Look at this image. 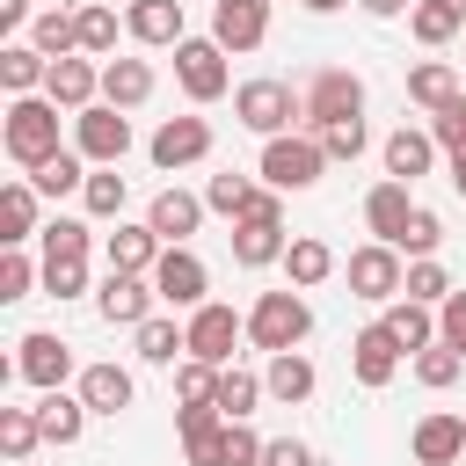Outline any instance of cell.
Returning <instances> with one entry per match:
<instances>
[{"instance_id":"8fae6325","label":"cell","mask_w":466,"mask_h":466,"mask_svg":"<svg viewBox=\"0 0 466 466\" xmlns=\"http://www.w3.org/2000/svg\"><path fill=\"white\" fill-rule=\"evenodd\" d=\"M153 277H124V269H109L102 277V291H95V306H102V320L109 328H138V320H153Z\"/></svg>"},{"instance_id":"d590c367","label":"cell","mask_w":466,"mask_h":466,"mask_svg":"<svg viewBox=\"0 0 466 466\" xmlns=\"http://www.w3.org/2000/svg\"><path fill=\"white\" fill-rule=\"evenodd\" d=\"M36 444H44L36 408H0V451H7L15 466H29V459H36Z\"/></svg>"},{"instance_id":"836d02e7","label":"cell","mask_w":466,"mask_h":466,"mask_svg":"<svg viewBox=\"0 0 466 466\" xmlns=\"http://www.w3.org/2000/svg\"><path fill=\"white\" fill-rule=\"evenodd\" d=\"M386 328H393L400 350H430V342H437V320H430L422 299H393V306H386Z\"/></svg>"},{"instance_id":"f546056e","label":"cell","mask_w":466,"mask_h":466,"mask_svg":"<svg viewBox=\"0 0 466 466\" xmlns=\"http://www.w3.org/2000/svg\"><path fill=\"white\" fill-rule=\"evenodd\" d=\"M80 422H87V400H73V393H58V386L36 400V430H44V444H73Z\"/></svg>"},{"instance_id":"4316f807","label":"cell","mask_w":466,"mask_h":466,"mask_svg":"<svg viewBox=\"0 0 466 466\" xmlns=\"http://www.w3.org/2000/svg\"><path fill=\"white\" fill-rule=\"evenodd\" d=\"M408 102H422L430 116H437V109H451V102H459V73H451L444 58H422V66L408 73Z\"/></svg>"},{"instance_id":"f907efd6","label":"cell","mask_w":466,"mask_h":466,"mask_svg":"<svg viewBox=\"0 0 466 466\" xmlns=\"http://www.w3.org/2000/svg\"><path fill=\"white\" fill-rule=\"evenodd\" d=\"M437 342H451V350H466V291H451V299L437 306Z\"/></svg>"},{"instance_id":"d4e9b609","label":"cell","mask_w":466,"mask_h":466,"mask_svg":"<svg viewBox=\"0 0 466 466\" xmlns=\"http://www.w3.org/2000/svg\"><path fill=\"white\" fill-rule=\"evenodd\" d=\"M430 160H437V138H430V131H408V124H400V131L386 138V175H393V182L430 175Z\"/></svg>"},{"instance_id":"277c9868","label":"cell","mask_w":466,"mask_h":466,"mask_svg":"<svg viewBox=\"0 0 466 466\" xmlns=\"http://www.w3.org/2000/svg\"><path fill=\"white\" fill-rule=\"evenodd\" d=\"M320 167H328V146H320V138H299V131L262 138V175H269V189H313Z\"/></svg>"},{"instance_id":"484cf974","label":"cell","mask_w":466,"mask_h":466,"mask_svg":"<svg viewBox=\"0 0 466 466\" xmlns=\"http://www.w3.org/2000/svg\"><path fill=\"white\" fill-rule=\"evenodd\" d=\"M36 197H44L36 182H7V189H0V240H7V248H22L29 233H44V226H36Z\"/></svg>"},{"instance_id":"74e56055","label":"cell","mask_w":466,"mask_h":466,"mask_svg":"<svg viewBox=\"0 0 466 466\" xmlns=\"http://www.w3.org/2000/svg\"><path fill=\"white\" fill-rule=\"evenodd\" d=\"M87 153H51L44 167H29V182L44 189V197H66V189H87V167H80Z\"/></svg>"},{"instance_id":"30bf717a","label":"cell","mask_w":466,"mask_h":466,"mask_svg":"<svg viewBox=\"0 0 466 466\" xmlns=\"http://www.w3.org/2000/svg\"><path fill=\"white\" fill-rule=\"evenodd\" d=\"M204 284H211V269L189 255V240H182V248H160V262H153V291H160L167 306H204Z\"/></svg>"},{"instance_id":"5b68a950","label":"cell","mask_w":466,"mask_h":466,"mask_svg":"<svg viewBox=\"0 0 466 466\" xmlns=\"http://www.w3.org/2000/svg\"><path fill=\"white\" fill-rule=\"evenodd\" d=\"M175 80L189 102H218L226 95V44L218 36H182L175 44Z\"/></svg>"},{"instance_id":"11a10c76","label":"cell","mask_w":466,"mask_h":466,"mask_svg":"<svg viewBox=\"0 0 466 466\" xmlns=\"http://www.w3.org/2000/svg\"><path fill=\"white\" fill-rule=\"evenodd\" d=\"M364 15H408V0H364Z\"/></svg>"},{"instance_id":"91938a15","label":"cell","mask_w":466,"mask_h":466,"mask_svg":"<svg viewBox=\"0 0 466 466\" xmlns=\"http://www.w3.org/2000/svg\"><path fill=\"white\" fill-rule=\"evenodd\" d=\"M459 109H466V95H459Z\"/></svg>"},{"instance_id":"9a60e30c","label":"cell","mask_w":466,"mask_h":466,"mask_svg":"<svg viewBox=\"0 0 466 466\" xmlns=\"http://www.w3.org/2000/svg\"><path fill=\"white\" fill-rule=\"evenodd\" d=\"M211 36L226 51H255L269 36V0H218L211 7Z\"/></svg>"},{"instance_id":"b9f144b4","label":"cell","mask_w":466,"mask_h":466,"mask_svg":"<svg viewBox=\"0 0 466 466\" xmlns=\"http://www.w3.org/2000/svg\"><path fill=\"white\" fill-rule=\"evenodd\" d=\"M459 364H466V350H451V342L415 350V379H422V386H451V379H459Z\"/></svg>"},{"instance_id":"ffe728a7","label":"cell","mask_w":466,"mask_h":466,"mask_svg":"<svg viewBox=\"0 0 466 466\" xmlns=\"http://www.w3.org/2000/svg\"><path fill=\"white\" fill-rule=\"evenodd\" d=\"M124 29L138 36V44H182V0H131L124 7Z\"/></svg>"},{"instance_id":"60d3db41","label":"cell","mask_w":466,"mask_h":466,"mask_svg":"<svg viewBox=\"0 0 466 466\" xmlns=\"http://www.w3.org/2000/svg\"><path fill=\"white\" fill-rule=\"evenodd\" d=\"M80 51H87V58H109V51H116V7H102V0L80 7Z\"/></svg>"},{"instance_id":"f35d334b","label":"cell","mask_w":466,"mask_h":466,"mask_svg":"<svg viewBox=\"0 0 466 466\" xmlns=\"http://www.w3.org/2000/svg\"><path fill=\"white\" fill-rule=\"evenodd\" d=\"M87 240H95V233H87L80 218H51V226H44V262H87Z\"/></svg>"},{"instance_id":"7a4b0ae2","label":"cell","mask_w":466,"mask_h":466,"mask_svg":"<svg viewBox=\"0 0 466 466\" xmlns=\"http://www.w3.org/2000/svg\"><path fill=\"white\" fill-rule=\"evenodd\" d=\"M233 116L248 131H262V138H284L291 124H306V95L291 80H240L233 87Z\"/></svg>"},{"instance_id":"ab89813d","label":"cell","mask_w":466,"mask_h":466,"mask_svg":"<svg viewBox=\"0 0 466 466\" xmlns=\"http://www.w3.org/2000/svg\"><path fill=\"white\" fill-rule=\"evenodd\" d=\"M400 299H422V306H444V299H451V277H444V262H430V255H415V262H408V284H400Z\"/></svg>"},{"instance_id":"bcb514c9","label":"cell","mask_w":466,"mask_h":466,"mask_svg":"<svg viewBox=\"0 0 466 466\" xmlns=\"http://www.w3.org/2000/svg\"><path fill=\"white\" fill-rule=\"evenodd\" d=\"M320 146H328V160H357V153H364V116L320 124Z\"/></svg>"},{"instance_id":"5bb4252c","label":"cell","mask_w":466,"mask_h":466,"mask_svg":"<svg viewBox=\"0 0 466 466\" xmlns=\"http://www.w3.org/2000/svg\"><path fill=\"white\" fill-rule=\"evenodd\" d=\"M146 153H153V167H189V160L211 153V124H204V116H167Z\"/></svg>"},{"instance_id":"7bdbcfd3","label":"cell","mask_w":466,"mask_h":466,"mask_svg":"<svg viewBox=\"0 0 466 466\" xmlns=\"http://www.w3.org/2000/svg\"><path fill=\"white\" fill-rule=\"evenodd\" d=\"M80 197H87V211H95V218H116V211H124V175H116V167H95Z\"/></svg>"},{"instance_id":"f5cc1de1","label":"cell","mask_w":466,"mask_h":466,"mask_svg":"<svg viewBox=\"0 0 466 466\" xmlns=\"http://www.w3.org/2000/svg\"><path fill=\"white\" fill-rule=\"evenodd\" d=\"M277 197H284V189H255L240 218H269V226H284V204H277Z\"/></svg>"},{"instance_id":"8992f818","label":"cell","mask_w":466,"mask_h":466,"mask_svg":"<svg viewBox=\"0 0 466 466\" xmlns=\"http://www.w3.org/2000/svg\"><path fill=\"white\" fill-rule=\"evenodd\" d=\"M73 138H80V153H87L95 167H116V160L131 153V116H124L116 102H87V109L73 116Z\"/></svg>"},{"instance_id":"7402d4cb","label":"cell","mask_w":466,"mask_h":466,"mask_svg":"<svg viewBox=\"0 0 466 466\" xmlns=\"http://www.w3.org/2000/svg\"><path fill=\"white\" fill-rule=\"evenodd\" d=\"M80 400H87V415H124L131 408V371L124 364H87L80 371Z\"/></svg>"},{"instance_id":"603a6c76","label":"cell","mask_w":466,"mask_h":466,"mask_svg":"<svg viewBox=\"0 0 466 466\" xmlns=\"http://www.w3.org/2000/svg\"><path fill=\"white\" fill-rule=\"evenodd\" d=\"M160 248H167V240H160L153 226H116V233H109V269H124V277H146V269L160 262Z\"/></svg>"},{"instance_id":"e575fe53","label":"cell","mask_w":466,"mask_h":466,"mask_svg":"<svg viewBox=\"0 0 466 466\" xmlns=\"http://www.w3.org/2000/svg\"><path fill=\"white\" fill-rule=\"evenodd\" d=\"M138 357L146 364H175V357H189V328H175V320H138Z\"/></svg>"},{"instance_id":"d6a6232c","label":"cell","mask_w":466,"mask_h":466,"mask_svg":"<svg viewBox=\"0 0 466 466\" xmlns=\"http://www.w3.org/2000/svg\"><path fill=\"white\" fill-rule=\"evenodd\" d=\"M262 393H269V386H262L255 371H240V364H218V393H211V400L226 408V422H248Z\"/></svg>"},{"instance_id":"6f0895ef","label":"cell","mask_w":466,"mask_h":466,"mask_svg":"<svg viewBox=\"0 0 466 466\" xmlns=\"http://www.w3.org/2000/svg\"><path fill=\"white\" fill-rule=\"evenodd\" d=\"M306 7H313V15H335V7H342V0H306Z\"/></svg>"},{"instance_id":"9c48e42d","label":"cell","mask_w":466,"mask_h":466,"mask_svg":"<svg viewBox=\"0 0 466 466\" xmlns=\"http://www.w3.org/2000/svg\"><path fill=\"white\" fill-rule=\"evenodd\" d=\"M400 284H408V269H400V248L371 240V248H357V255H350V291H357V299L386 306V299H400Z\"/></svg>"},{"instance_id":"ee69618b","label":"cell","mask_w":466,"mask_h":466,"mask_svg":"<svg viewBox=\"0 0 466 466\" xmlns=\"http://www.w3.org/2000/svg\"><path fill=\"white\" fill-rule=\"evenodd\" d=\"M248 197H255V182H248V175H211V182H204V204H211V211H226V218H240V211H248Z\"/></svg>"},{"instance_id":"ba28073f","label":"cell","mask_w":466,"mask_h":466,"mask_svg":"<svg viewBox=\"0 0 466 466\" xmlns=\"http://www.w3.org/2000/svg\"><path fill=\"white\" fill-rule=\"evenodd\" d=\"M248 335V320L233 313V306H218V299H204V306H189V357H204V364H233V342Z\"/></svg>"},{"instance_id":"44dd1931","label":"cell","mask_w":466,"mask_h":466,"mask_svg":"<svg viewBox=\"0 0 466 466\" xmlns=\"http://www.w3.org/2000/svg\"><path fill=\"white\" fill-rule=\"evenodd\" d=\"M284 226H269V218H240L233 226V262L240 269H269V262H284Z\"/></svg>"},{"instance_id":"4fadbf2b","label":"cell","mask_w":466,"mask_h":466,"mask_svg":"<svg viewBox=\"0 0 466 466\" xmlns=\"http://www.w3.org/2000/svg\"><path fill=\"white\" fill-rule=\"evenodd\" d=\"M44 95H51L66 116H80V109L102 95V66H87L80 51H73V58H51V73H44Z\"/></svg>"},{"instance_id":"52a82bcc","label":"cell","mask_w":466,"mask_h":466,"mask_svg":"<svg viewBox=\"0 0 466 466\" xmlns=\"http://www.w3.org/2000/svg\"><path fill=\"white\" fill-rule=\"evenodd\" d=\"M342 116H364V80L350 66H328V73L306 80V124L320 131V124H342Z\"/></svg>"},{"instance_id":"7c38bea8","label":"cell","mask_w":466,"mask_h":466,"mask_svg":"<svg viewBox=\"0 0 466 466\" xmlns=\"http://www.w3.org/2000/svg\"><path fill=\"white\" fill-rule=\"evenodd\" d=\"M22 357H15V379H29L36 393H51V386H66V371H73V342H58V335H22L15 342Z\"/></svg>"},{"instance_id":"e0dca14e","label":"cell","mask_w":466,"mask_h":466,"mask_svg":"<svg viewBox=\"0 0 466 466\" xmlns=\"http://www.w3.org/2000/svg\"><path fill=\"white\" fill-rule=\"evenodd\" d=\"M459 451H466V415L437 408V415L415 422V466H451Z\"/></svg>"},{"instance_id":"8d00e7d4","label":"cell","mask_w":466,"mask_h":466,"mask_svg":"<svg viewBox=\"0 0 466 466\" xmlns=\"http://www.w3.org/2000/svg\"><path fill=\"white\" fill-rule=\"evenodd\" d=\"M459 22H466V15H451L444 0H415V7H408L415 44H451V36H459Z\"/></svg>"},{"instance_id":"f6af8a7d","label":"cell","mask_w":466,"mask_h":466,"mask_svg":"<svg viewBox=\"0 0 466 466\" xmlns=\"http://www.w3.org/2000/svg\"><path fill=\"white\" fill-rule=\"evenodd\" d=\"M218 466H262V437H255L248 422H226V437H218Z\"/></svg>"},{"instance_id":"681fc988","label":"cell","mask_w":466,"mask_h":466,"mask_svg":"<svg viewBox=\"0 0 466 466\" xmlns=\"http://www.w3.org/2000/svg\"><path fill=\"white\" fill-rule=\"evenodd\" d=\"M44 291L51 299H80L87 291V262H44Z\"/></svg>"},{"instance_id":"db71d44e","label":"cell","mask_w":466,"mask_h":466,"mask_svg":"<svg viewBox=\"0 0 466 466\" xmlns=\"http://www.w3.org/2000/svg\"><path fill=\"white\" fill-rule=\"evenodd\" d=\"M22 15H29V0H0V22H7V29H15Z\"/></svg>"},{"instance_id":"4dcf8cb0","label":"cell","mask_w":466,"mask_h":466,"mask_svg":"<svg viewBox=\"0 0 466 466\" xmlns=\"http://www.w3.org/2000/svg\"><path fill=\"white\" fill-rule=\"evenodd\" d=\"M29 44H36L44 58H73V51H80V15H66V7H44V15L29 22Z\"/></svg>"},{"instance_id":"9f6ffc18","label":"cell","mask_w":466,"mask_h":466,"mask_svg":"<svg viewBox=\"0 0 466 466\" xmlns=\"http://www.w3.org/2000/svg\"><path fill=\"white\" fill-rule=\"evenodd\" d=\"M451 189H459V197H466V146H459V153H451Z\"/></svg>"},{"instance_id":"2e32d148","label":"cell","mask_w":466,"mask_h":466,"mask_svg":"<svg viewBox=\"0 0 466 466\" xmlns=\"http://www.w3.org/2000/svg\"><path fill=\"white\" fill-rule=\"evenodd\" d=\"M400 342H393V328L379 320V328H364L357 342H350V364H357V386H393V371H400Z\"/></svg>"},{"instance_id":"cb8c5ba5","label":"cell","mask_w":466,"mask_h":466,"mask_svg":"<svg viewBox=\"0 0 466 466\" xmlns=\"http://www.w3.org/2000/svg\"><path fill=\"white\" fill-rule=\"evenodd\" d=\"M146 95H153V66H146V58H109V66H102V102L138 109Z\"/></svg>"},{"instance_id":"680465c9","label":"cell","mask_w":466,"mask_h":466,"mask_svg":"<svg viewBox=\"0 0 466 466\" xmlns=\"http://www.w3.org/2000/svg\"><path fill=\"white\" fill-rule=\"evenodd\" d=\"M444 7H451V15H466V0H444Z\"/></svg>"},{"instance_id":"f1b7e54d","label":"cell","mask_w":466,"mask_h":466,"mask_svg":"<svg viewBox=\"0 0 466 466\" xmlns=\"http://www.w3.org/2000/svg\"><path fill=\"white\" fill-rule=\"evenodd\" d=\"M262 386H269V400H313V364L299 357V350H277L269 357V371H262Z\"/></svg>"},{"instance_id":"7dc6e473","label":"cell","mask_w":466,"mask_h":466,"mask_svg":"<svg viewBox=\"0 0 466 466\" xmlns=\"http://www.w3.org/2000/svg\"><path fill=\"white\" fill-rule=\"evenodd\" d=\"M400 248H408V255H437V248H444V218L415 204V218H408V233H400Z\"/></svg>"},{"instance_id":"3957f363","label":"cell","mask_w":466,"mask_h":466,"mask_svg":"<svg viewBox=\"0 0 466 466\" xmlns=\"http://www.w3.org/2000/svg\"><path fill=\"white\" fill-rule=\"evenodd\" d=\"M306 335H313V306L299 299V284H291V291H262V299H255V313H248V342H255V350H269V357H277V350H299Z\"/></svg>"},{"instance_id":"ac0fdd59","label":"cell","mask_w":466,"mask_h":466,"mask_svg":"<svg viewBox=\"0 0 466 466\" xmlns=\"http://www.w3.org/2000/svg\"><path fill=\"white\" fill-rule=\"evenodd\" d=\"M197 218H204V197H189V189H160L153 211H146V226H153L167 248H182V240L197 233Z\"/></svg>"},{"instance_id":"d6986e66","label":"cell","mask_w":466,"mask_h":466,"mask_svg":"<svg viewBox=\"0 0 466 466\" xmlns=\"http://www.w3.org/2000/svg\"><path fill=\"white\" fill-rule=\"evenodd\" d=\"M364 218H371V233L386 240V248H400V233H408V218H415V204H408V182H379L371 197H364Z\"/></svg>"},{"instance_id":"6da1fadb","label":"cell","mask_w":466,"mask_h":466,"mask_svg":"<svg viewBox=\"0 0 466 466\" xmlns=\"http://www.w3.org/2000/svg\"><path fill=\"white\" fill-rule=\"evenodd\" d=\"M0 138H7V160H15V167H44L51 153H66V146H58V102H51V95H15Z\"/></svg>"},{"instance_id":"83f0119b","label":"cell","mask_w":466,"mask_h":466,"mask_svg":"<svg viewBox=\"0 0 466 466\" xmlns=\"http://www.w3.org/2000/svg\"><path fill=\"white\" fill-rule=\"evenodd\" d=\"M284 269H291V284H299V291H313V284H328V277H335V248H328V240H313V233H299V240L284 248Z\"/></svg>"},{"instance_id":"c3c4849f","label":"cell","mask_w":466,"mask_h":466,"mask_svg":"<svg viewBox=\"0 0 466 466\" xmlns=\"http://www.w3.org/2000/svg\"><path fill=\"white\" fill-rule=\"evenodd\" d=\"M29 284H36V262L22 248H7L0 255V299H29Z\"/></svg>"},{"instance_id":"1f68e13d","label":"cell","mask_w":466,"mask_h":466,"mask_svg":"<svg viewBox=\"0 0 466 466\" xmlns=\"http://www.w3.org/2000/svg\"><path fill=\"white\" fill-rule=\"evenodd\" d=\"M44 73H51V58H44L36 44H7V51H0V87H7V95H36Z\"/></svg>"},{"instance_id":"816d5d0a","label":"cell","mask_w":466,"mask_h":466,"mask_svg":"<svg viewBox=\"0 0 466 466\" xmlns=\"http://www.w3.org/2000/svg\"><path fill=\"white\" fill-rule=\"evenodd\" d=\"M262 466H313V451H306L299 437H269V444H262Z\"/></svg>"}]
</instances>
